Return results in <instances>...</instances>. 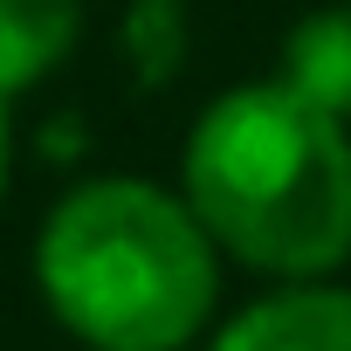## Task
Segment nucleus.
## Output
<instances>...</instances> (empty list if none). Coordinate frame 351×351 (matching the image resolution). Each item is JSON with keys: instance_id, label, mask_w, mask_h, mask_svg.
Listing matches in <instances>:
<instances>
[{"instance_id": "obj_1", "label": "nucleus", "mask_w": 351, "mask_h": 351, "mask_svg": "<svg viewBox=\"0 0 351 351\" xmlns=\"http://www.w3.org/2000/svg\"><path fill=\"white\" fill-rule=\"evenodd\" d=\"M180 193L221 255L303 282L351 255V138L289 76L221 90L186 131Z\"/></svg>"}, {"instance_id": "obj_2", "label": "nucleus", "mask_w": 351, "mask_h": 351, "mask_svg": "<svg viewBox=\"0 0 351 351\" xmlns=\"http://www.w3.org/2000/svg\"><path fill=\"white\" fill-rule=\"evenodd\" d=\"M42 303L90 351H186L221 296V248L186 193L152 180L69 186L35 241Z\"/></svg>"}, {"instance_id": "obj_3", "label": "nucleus", "mask_w": 351, "mask_h": 351, "mask_svg": "<svg viewBox=\"0 0 351 351\" xmlns=\"http://www.w3.org/2000/svg\"><path fill=\"white\" fill-rule=\"evenodd\" d=\"M207 351H351V289H330L324 276L282 282L234 310Z\"/></svg>"}, {"instance_id": "obj_4", "label": "nucleus", "mask_w": 351, "mask_h": 351, "mask_svg": "<svg viewBox=\"0 0 351 351\" xmlns=\"http://www.w3.org/2000/svg\"><path fill=\"white\" fill-rule=\"evenodd\" d=\"M83 35V0H0V97H21L69 62Z\"/></svg>"}, {"instance_id": "obj_5", "label": "nucleus", "mask_w": 351, "mask_h": 351, "mask_svg": "<svg viewBox=\"0 0 351 351\" xmlns=\"http://www.w3.org/2000/svg\"><path fill=\"white\" fill-rule=\"evenodd\" d=\"M276 76H289L310 104H324L330 117L351 124V0L303 14L282 35V69Z\"/></svg>"}, {"instance_id": "obj_6", "label": "nucleus", "mask_w": 351, "mask_h": 351, "mask_svg": "<svg viewBox=\"0 0 351 351\" xmlns=\"http://www.w3.org/2000/svg\"><path fill=\"white\" fill-rule=\"evenodd\" d=\"M186 0H131L124 21H117V56L131 69L138 90H165L172 76L186 69Z\"/></svg>"}, {"instance_id": "obj_7", "label": "nucleus", "mask_w": 351, "mask_h": 351, "mask_svg": "<svg viewBox=\"0 0 351 351\" xmlns=\"http://www.w3.org/2000/svg\"><path fill=\"white\" fill-rule=\"evenodd\" d=\"M8 172H14V104L0 97V200H8Z\"/></svg>"}]
</instances>
